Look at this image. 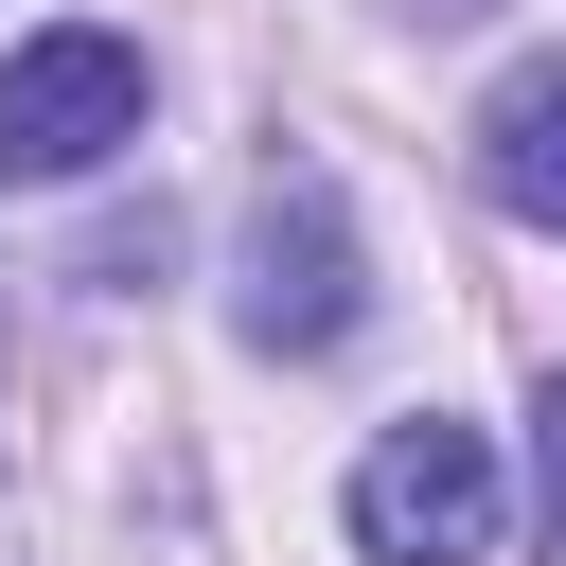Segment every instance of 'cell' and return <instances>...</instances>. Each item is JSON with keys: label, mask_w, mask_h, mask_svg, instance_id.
I'll return each mask as SVG.
<instances>
[{"label": "cell", "mask_w": 566, "mask_h": 566, "mask_svg": "<svg viewBox=\"0 0 566 566\" xmlns=\"http://www.w3.org/2000/svg\"><path fill=\"white\" fill-rule=\"evenodd\" d=\"M354 318H371L354 195H336L318 159H283V177L248 195V230H230V336H248V354H336Z\"/></svg>", "instance_id": "cell-1"}, {"label": "cell", "mask_w": 566, "mask_h": 566, "mask_svg": "<svg viewBox=\"0 0 566 566\" xmlns=\"http://www.w3.org/2000/svg\"><path fill=\"white\" fill-rule=\"evenodd\" d=\"M495 531H513V478H495L478 424L424 407V424H389V442L354 460V548H371V566H478Z\"/></svg>", "instance_id": "cell-2"}, {"label": "cell", "mask_w": 566, "mask_h": 566, "mask_svg": "<svg viewBox=\"0 0 566 566\" xmlns=\"http://www.w3.org/2000/svg\"><path fill=\"white\" fill-rule=\"evenodd\" d=\"M124 142H142V35L71 18L0 53V177H106Z\"/></svg>", "instance_id": "cell-3"}, {"label": "cell", "mask_w": 566, "mask_h": 566, "mask_svg": "<svg viewBox=\"0 0 566 566\" xmlns=\"http://www.w3.org/2000/svg\"><path fill=\"white\" fill-rule=\"evenodd\" d=\"M478 195H495L513 230H566V53L495 71V106H478Z\"/></svg>", "instance_id": "cell-4"}, {"label": "cell", "mask_w": 566, "mask_h": 566, "mask_svg": "<svg viewBox=\"0 0 566 566\" xmlns=\"http://www.w3.org/2000/svg\"><path fill=\"white\" fill-rule=\"evenodd\" d=\"M531 531H548V566H566V371L531 389Z\"/></svg>", "instance_id": "cell-5"}, {"label": "cell", "mask_w": 566, "mask_h": 566, "mask_svg": "<svg viewBox=\"0 0 566 566\" xmlns=\"http://www.w3.org/2000/svg\"><path fill=\"white\" fill-rule=\"evenodd\" d=\"M407 18H478V0H407Z\"/></svg>", "instance_id": "cell-6"}]
</instances>
